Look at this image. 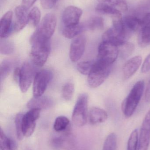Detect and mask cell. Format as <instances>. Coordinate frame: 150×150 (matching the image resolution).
I'll use <instances>...</instances> for the list:
<instances>
[{"mask_svg":"<svg viewBox=\"0 0 150 150\" xmlns=\"http://www.w3.org/2000/svg\"><path fill=\"white\" fill-rule=\"evenodd\" d=\"M0 148L1 150H17V145L16 142L8 137L1 128L0 131Z\"/></svg>","mask_w":150,"mask_h":150,"instance_id":"21","label":"cell"},{"mask_svg":"<svg viewBox=\"0 0 150 150\" xmlns=\"http://www.w3.org/2000/svg\"><path fill=\"white\" fill-rule=\"evenodd\" d=\"M70 120L66 116H60L55 121L53 128L56 132H59L66 130L69 126Z\"/></svg>","mask_w":150,"mask_h":150,"instance_id":"24","label":"cell"},{"mask_svg":"<svg viewBox=\"0 0 150 150\" xmlns=\"http://www.w3.org/2000/svg\"><path fill=\"white\" fill-rule=\"evenodd\" d=\"M23 115L22 113H18L16 115L15 122L16 126V133L17 138L19 140H23L24 136L22 131V120Z\"/></svg>","mask_w":150,"mask_h":150,"instance_id":"34","label":"cell"},{"mask_svg":"<svg viewBox=\"0 0 150 150\" xmlns=\"http://www.w3.org/2000/svg\"><path fill=\"white\" fill-rule=\"evenodd\" d=\"M100 3L115 7L121 11H127L128 6L126 0H98Z\"/></svg>","mask_w":150,"mask_h":150,"instance_id":"27","label":"cell"},{"mask_svg":"<svg viewBox=\"0 0 150 150\" xmlns=\"http://www.w3.org/2000/svg\"><path fill=\"white\" fill-rule=\"evenodd\" d=\"M85 25L86 29L90 30H101L104 27V20L101 17H93L90 18Z\"/></svg>","mask_w":150,"mask_h":150,"instance_id":"23","label":"cell"},{"mask_svg":"<svg viewBox=\"0 0 150 150\" xmlns=\"http://www.w3.org/2000/svg\"><path fill=\"white\" fill-rule=\"evenodd\" d=\"M41 18V12L40 11L38 7H33L29 12L28 23L34 27L38 26L39 24Z\"/></svg>","mask_w":150,"mask_h":150,"instance_id":"26","label":"cell"},{"mask_svg":"<svg viewBox=\"0 0 150 150\" xmlns=\"http://www.w3.org/2000/svg\"><path fill=\"white\" fill-rule=\"evenodd\" d=\"M89 120L91 124H100L105 122L108 117L107 112L104 109L97 107H92L89 112Z\"/></svg>","mask_w":150,"mask_h":150,"instance_id":"17","label":"cell"},{"mask_svg":"<svg viewBox=\"0 0 150 150\" xmlns=\"http://www.w3.org/2000/svg\"><path fill=\"white\" fill-rule=\"evenodd\" d=\"M122 19L126 28L132 33L140 30L142 26V20L136 17L127 16L122 18Z\"/></svg>","mask_w":150,"mask_h":150,"instance_id":"19","label":"cell"},{"mask_svg":"<svg viewBox=\"0 0 150 150\" xmlns=\"http://www.w3.org/2000/svg\"><path fill=\"white\" fill-rule=\"evenodd\" d=\"M30 43L32 62L36 67H42L46 62L51 51L50 40L42 38L33 33L30 38Z\"/></svg>","mask_w":150,"mask_h":150,"instance_id":"1","label":"cell"},{"mask_svg":"<svg viewBox=\"0 0 150 150\" xmlns=\"http://www.w3.org/2000/svg\"><path fill=\"white\" fill-rule=\"evenodd\" d=\"M96 10L97 12L103 15L110 16L113 18L122 17V12L115 7L110 6L106 4H99L96 7Z\"/></svg>","mask_w":150,"mask_h":150,"instance_id":"18","label":"cell"},{"mask_svg":"<svg viewBox=\"0 0 150 150\" xmlns=\"http://www.w3.org/2000/svg\"><path fill=\"white\" fill-rule=\"evenodd\" d=\"M57 1L58 0H41V4L45 9H49L55 5Z\"/></svg>","mask_w":150,"mask_h":150,"instance_id":"36","label":"cell"},{"mask_svg":"<svg viewBox=\"0 0 150 150\" xmlns=\"http://www.w3.org/2000/svg\"><path fill=\"white\" fill-rule=\"evenodd\" d=\"M20 69H21V68L17 67L14 70V79L15 81H16V82L19 81L20 74Z\"/></svg>","mask_w":150,"mask_h":150,"instance_id":"40","label":"cell"},{"mask_svg":"<svg viewBox=\"0 0 150 150\" xmlns=\"http://www.w3.org/2000/svg\"><path fill=\"white\" fill-rule=\"evenodd\" d=\"M13 12L11 11H7L1 18L0 21V37L5 39L8 37L13 30L12 24Z\"/></svg>","mask_w":150,"mask_h":150,"instance_id":"16","label":"cell"},{"mask_svg":"<svg viewBox=\"0 0 150 150\" xmlns=\"http://www.w3.org/2000/svg\"><path fill=\"white\" fill-rule=\"evenodd\" d=\"M86 37L79 35L74 38L71 42L70 49V58L73 62H76L82 56L86 46Z\"/></svg>","mask_w":150,"mask_h":150,"instance_id":"10","label":"cell"},{"mask_svg":"<svg viewBox=\"0 0 150 150\" xmlns=\"http://www.w3.org/2000/svg\"><path fill=\"white\" fill-rule=\"evenodd\" d=\"M95 61L82 62L77 64V68L79 73L84 75H88L90 72Z\"/></svg>","mask_w":150,"mask_h":150,"instance_id":"32","label":"cell"},{"mask_svg":"<svg viewBox=\"0 0 150 150\" xmlns=\"http://www.w3.org/2000/svg\"><path fill=\"white\" fill-rule=\"evenodd\" d=\"M119 54L118 47L111 43L102 41L98 47L97 59L112 65Z\"/></svg>","mask_w":150,"mask_h":150,"instance_id":"8","label":"cell"},{"mask_svg":"<svg viewBox=\"0 0 150 150\" xmlns=\"http://www.w3.org/2000/svg\"><path fill=\"white\" fill-rule=\"evenodd\" d=\"M117 142V136L114 133H111L105 140L102 150H116Z\"/></svg>","mask_w":150,"mask_h":150,"instance_id":"29","label":"cell"},{"mask_svg":"<svg viewBox=\"0 0 150 150\" xmlns=\"http://www.w3.org/2000/svg\"><path fill=\"white\" fill-rule=\"evenodd\" d=\"M12 68V63L10 61L4 60L0 65V81H3L9 74Z\"/></svg>","mask_w":150,"mask_h":150,"instance_id":"28","label":"cell"},{"mask_svg":"<svg viewBox=\"0 0 150 150\" xmlns=\"http://www.w3.org/2000/svg\"><path fill=\"white\" fill-rule=\"evenodd\" d=\"M35 65L33 62H24L20 69L19 86L20 90L23 93H26L31 86L34 80L35 75L37 74Z\"/></svg>","mask_w":150,"mask_h":150,"instance_id":"7","label":"cell"},{"mask_svg":"<svg viewBox=\"0 0 150 150\" xmlns=\"http://www.w3.org/2000/svg\"><path fill=\"white\" fill-rule=\"evenodd\" d=\"M53 77V73L49 69H43L37 72L33 81V93L34 97L42 96Z\"/></svg>","mask_w":150,"mask_h":150,"instance_id":"6","label":"cell"},{"mask_svg":"<svg viewBox=\"0 0 150 150\" xmlns=\"http://www.w3.org/2000/svg\"><path fill=\"white\" fill-rule=\"evenodd\" d=\"M142 63V57L140 55L134 56L127 61L122 69L123 76L125 79H129L138 70Z\"/></svg>","mask_w":150,"mask_h":150,"instance_id":"14","label":"cell"},{"mask_svg":"<svg viewBox=\"0 0 150 150\" xmlns=\"http://www.w3.org/2000/svg\"><path fill=\"white\" fill-rule=\"evenodd\" d=\"M56 22L55 15L48 13L44 17L34 33L41 38L50 40L55 31Z\"/></svg>","mask_w":150,"mask_h":150,"instance_id":"5","label":"cell"},{"mask_svg":"<svg viewBox=\"0 0 150 150\" xmlns=\"http://www.w3.org/2000/svg\"><path fill=\"white\" fill-rule=\"evenodd\" d=\"M138 132L137 129L134 130L130 134L127 143V150H137L138 146Z\"/></svg>","mask_w":150,"mask_h":150,"instance_id":"30","label":"cell"},{"mask_svg":"<svg viewBox=\"0 0 150 150\" xmlns=\"http://www.w3.org/2000/svg\"><path fill=\"white\" fill-rule=\"evenodd\" d=\"M75 87L73 83L71 82H68L66 83L63 87V98L66 100L69 101L71 100L74 94Z\"/></svg>","mask_w":150,"mask_h":150,"instance_id":"31","label":"cell"},{"mask_svg":"<svg viewBox=\"0 0 150 150\" xmlns=\"http://www.w3.org/2000/svg\"><path fill=\"white\" fill-rule=\"evenodd\" d=\"M150 71V54L145 59L141 68V72L146 74Z\"/></svg>","mask_w":150,"mask_h":150,"instance_id":"37","label":"cell"},{"mask_svg":"<svg viewBox=\"0 0 150 150\" xmlns=\"http://www.w3.org/2000/svg\"><path fill=\"white\" fill-rule=\"evenodd\" d=\"M15 50V47L11 42L6 40H1L0 45V52L3 54H12Z\"/></svg>","mask_w":150,"mask_h":150,"instance_id":"33","label":"cell"},{"mask_svg":"<svg viewBox=\"0 0 150 150\" xmlns=\"http://www.w3.org/2000/svg\"><path fill=\"white\" fill-rule=\"evenodd\" d=\"M88 96L86 93L81 94L75 105L72 120L73 123L78 127L85 125L88 118Z\"/></svg>","mask_w":150,"mask_h":150,"instance_id":"4","label":"cell"},{"mask_svg":"<svg viewBox=\"0 0 150 150\" xmlns=\"http://www.w3.org/2000/svg\"><path fill=\"white\" fill-rule=\"evenodd\" d=\"M144 88V82L143 80L136 82L122 102V109L127 118L131 117L134 113L142 97Z\"/></svg>","mask_w":150,"mask_h":150,"instance_id":"2","label":"cell"},{"mask_svg":"<svg viewBox=\"0 0 150 150\" xmlns=\"http://www.w3.org/2000/svg\"><path fill=\"white\" fill-rule=\"evenodd\" d=\"M118 48L120 56L122 59H125L132 54L135 47L134 44L127 41L118 47Z\"/></svg>","mask_w":150,"mask_h":150,"instance_id":"25","label":"cell"},{"mask_svg":"<svg viewBox=\"0 0 150 150\" xmlns=\"http://www.w3.org/2000/svg\"><path fill=\"white\" fill-rule=\"evenodd\" d=\"M15 21L13 30L19 32L23 30L29 22L28 9L22 5L16 7L15 10Z\"/></svg>","mask_w":150,"mask_h":150,"instance_id":"13","label":"cell"},{"mask_svg":"<svg viewBox=\"0 0 150 150\" xmlns=\"http://www.w3.org/2000/svg\"><path fill=\"white\" fill-rule=\"evenodd\" d=\"M66 136H59L54 137L52 140V144L56 148H62L67 144V139Z\"/></svg>","mask_w":150,"mask_h":150,"instance_id":"35","label":"cell"},{"mask_svg":"<svg viewBox=\"0 0 150 150\" xmlns=\"http://www.w3.org/2000/svg\"><path fill=\"white\" fill-rule=\"evenodd\" d=\"M86 30L85 23H78L76 25L65 27L63 31L64 37L68 39H72L78 36L83 31Z\"/></svg>","mask_w":150,"mask_h":150,"instance_id":"20","label":"cell"},{"mask_svg":"<svg viewBox=\"0 0 150 150\" xmlns=\"http://www.w3.org/2000/svg\"><path fill=\"white\" fill-rule=\"evenodd\" d=\"M36 1L37 0H22V5L29 9Z\"/></svg>","mask_w":150,"mask_h":150,"instance_id":"38","label":"cell"},{"mask_svg":"<svg viewBox=\"0 0 150 150\" xmlns=\"http://www.w3.org/2000/svg\"><path fill=\"white\" fill-rule=\"evenodd\" d=\"M41 111V109L37 108L31 109L23 115L22 126L24 136L29 137L33 134L36 128V121L39 117Z\"/></svg>","mask_w":150,"mask_h":150,"instance_id":"9","label":"cell"},{"mask_svg":"<svg viewBox=\"0 0 150 150\" xmlns=\"http://www.w3.org/2000/svg\"><path fill=\"white\" fill-rule=\"evenodd\" d=\"M150 142V110L145 115L141 129L137 150H148Z\"/></svg>","mask_w":150,"mask_h":150,"instance_id":"11","label":"cell"},{"mask_svg":"<svg viewBox=\"0 0 150 150\" xmlns=\"http://www.w3.org/2000/svg\"><path fill=\"white\" fill-rule=\"evenodd\" d=\"M144 97L146 102L147 103H150V80L147 85Z\"/></svg>","mask_w":150,"mask_h":150,"instance_id":"39","label":"cell"},{"mask_svg":"<svg viewBox=\"0 0 150 150\" xmlns=\"http://www.w3.org/2000/svg\"><path fill=\"white\" fill-rule=\"evenodd\" d=\"M142 20V25L150 23V12L147 13Z\"/></svg>","mask_w":150,"mask_h":150,"instance_id":"41","label":"cell"},{"mask_svg":"<svg viewBox=\"0 0 150 150\" xmlns=\"http://www.w3.org/2000/svg\"><path fill=\"white\" fill-rule=\"evenodd\" d=\"M138 43L143 47L150 45V23L143 25L139 30Z\"/></svg>","mask_w":150,"mask_h":150,"instance_id":"22","label":"cell"},{"mask_svg":"<svg viewBox=\"0 0 150 150\" xmlns=\"http://www.w3.org/2000/svg\"><path fill=\"white\" fill-rule=\"evenodd\" d=\"M112 65L100 60L95 62L88 77V83L92 88L100 86L111 73Z\"/></svg>","mask_w":150,"mask_h":150,"instance_id":"3","label":"cell"},{"mask_svg":"<svg viewBox=\"0 0 150 150\" xmlns=\"http://www.w3.org/2000/svg\"><path fill=\"white\" fill-rule=\"evenodd\" d=\"M53 101L51 98L47 96L33 97L27 104V107L29 109H46L53 107Z\"/></svg>","mask_w":150,"mask_h":150,"instance_id":"15","label":"cell"},{"mask_svg":"<svg viewBox=\"0 0 150 150\" xmlns=\"http://www.w3.org/2000/svg\"><path fill=\"white\" fill-rule=\"evenodd\" d=\"M82 14V9L78 7L69 6L65 9L63 14L62 19L65 27L72 26L79 23Z\"/></svg>","mask_w":150,"mask_h":150,"instance_id":"12","label":"cell"}]
</instances>
